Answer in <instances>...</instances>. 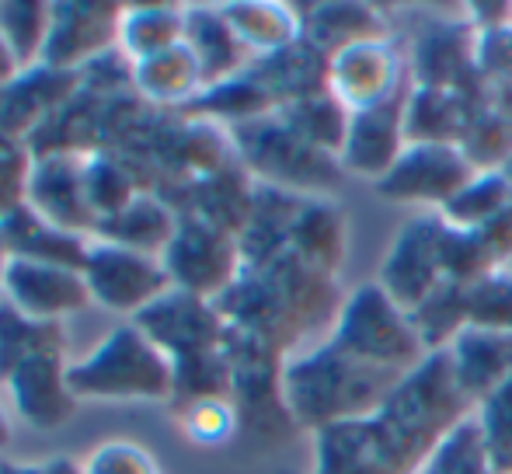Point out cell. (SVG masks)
<instances>
[{"label": "cell", "mask_w": 512, "mask_h": 474, "mask_svg": "<svg viewBox=\"0 0 512 474\" xmlns=\"http://www.w3.org/2000/svg\"><path fill=\"white\" fill-rule=\"evenodd\" d=\"M474 175L478 168L460 143H408L405 154L380 182H373V189L387 203L425 206L439 213Z\"/></svg>", "instance_id": "ba28073f"}, {"label": "cell", "mask_w": 512, "mask_h": 474, "mask_svg": "<svg viewBox=\"0 0 512 474\" xmlns=\"http://www.w3.org/2000/svg\"><path fill=\"white\" fill-rule=\"evenodd\" d=\"M119 4H53L42 70H70L108 49L122 28Z\"/></svg>", "instance_id": "9a60e30c"}, {"label": "cell", "mask_w": 512, "mask_h": 474, "mask_svg": "<svg viewBox=\"0 0 512 474\" xmlns=\"http://www.w3.org/2000/svg\"><path fill=\"white\" fill-rule=\"evenodd\" d=\"M49 21H53V4H21V0L0 4V39L7 42L21 70L42 63Z\"/></svg>", "instance_id": "f546056e"}, {"label": "cell", "mask_w": 512, "mask_h": 474, "mask_svg": "<svg viewBox=\"0 0 512 474\" xmlns=\"http://www.w3.org/2000/svg\"><path fill=\"white\" fill-rule=\"evenodd\" d=\"M276 116L283 119L293 133L304 136L307 143H314L317 150H324V154H331V157L342 154V143H345V133H349L352 112L345 109L331 91L286 105V109H279Z\"/></svg>", "instance_id": "83f0119b"}, {"label": "cell", "mask_w": 512, "mask_h": 474, "mask_svg": "<svg viewBox=\"0 0 512 474\" xmlns=\"http://www.w3.org/2000/svg\"><path fill=\"white\" fill-rule=\"evenodd\" d=\"M471 412L446 349L429 353L377 412L317 429L314 474H418L439 440Z\"/></svg>", "instance_id": "6da1fadb"}, {"label": "cell", "mask_w": 512, "mask_h": 474, "mask_svg": "<svg viewBox=\"0 0 512 474\" xmlns=\"http://www.w3.org/2000/svg\"><path fill=\"white\" fill-rule=\"evenodd\" d=\"M460 391L474 408L512 377V335L467 325L446 349Z\"/></svg>", "instance_id": "e0dca14e"}, {"label": "cell", "mask_w": 512, "mask_h": 474, "mask_svg": "<svg viewBox=\"0 0 512 474\" xmlns=\"http://www.w3.org/2000/svg\"><path fill=\"white\" fill-rule=\"evenodd\" d=\"M328 339L349 356L363 359L377 370L398 373V377H405L429 356L422 349L415 325H411V314L387 297V290L377 279L359 283L342 300Z\"/></svg>", "instance_id": "5b68a950"}, {"label": "cell", "mask_w": 512, "mask_h": 474, "mask_svg": "<svg viewBox=\"0 0 512 474\" xmlns=\"http://www.w3.org/2000/svg\"><path fill=\"white\" fill-rule=\"evenodd\" d=\"M405 105L408 95L394 98L387 105H377V109L352 112L349 133H345L342 154H338V164H342L345 175L380 182L394 168V161L408 147Z\"/></svg>", "instance_id": "5bb4252c"}, {"label": "cell", "mask_w": 512, "mask_h": 474, "mask_svg": "<svg viewBox=\"0 0 512 474\" xmlns=\"http://www.w3.org/2000/svg\"><path fill=\"white\" fill-rule=\"evenodd\" d=\"M133 77H136V88L147 98H154V102L189 105L206 91L203 70H199L192 49L185 46V39L178 46L164 49V53L133 63Z\"/></svg>", "instance_id": "603a6c76"}, {"label": "cell", "mask_w": 512, "mask_h": 474, "mask_svg": "<svg viewBox=\"0 0 512 474\" xmlns=\"http://www.w3.org/2000/svg\"><path fill=\"white\" fill-rule=\"evenodd\" d=\"M67 366L63 349H46V353L21 359L7 377L14 408L32 429H60L74 419L81 401L70 391Z\"/></svg>", "instance_id": "4fadbf2b"}, {"label": "cell", "mask_w": 512, "mask_h": 474, "mask_svg": "<svg viewBox=\"0 0 512 474\" xmlns=\"http://www.w3.org/2000/svg\"><path fill=\"white\" fill-rule=\"evenodd\" d=\"M7 248H4V237H0V300H4V269H7Z\"/></svg>", "instance_id": "f35d334b"}, {"label": "cell", "mask_w": 512, "mask_h": 474, "mask_svg": "<svg viewBox=\"0 0 512 474\" xmlns=\"http://www.w3.org/2000/svg\"><path fill=\"white\" fill-rule=\"evenodd\" d=\"M18 74H21L18 60H14V53L7 49V42L0 39V88H4V84H11Z\"/></svg>", "instance_id": "d590c367"}, {"label": "cell", "mask_w": 512, "mask_h": 474, "mask_svg": "<svg viewBox=\"0 0 512 474\" xmlns=\"http://www.w3.org/2000/svg\"><path fill=\"white\" fill-rule=\"evenodd\" d=\"M506 269H509V272H512V258H509V262H506Z\"/></svg>", "instance_id": "ab89813d"}, {"label": "cell", "mask_w": 512, "mask_h": 474, "mask_svg": "<svg viewBox=\"0 0 512 474\" xmlns=\"http://www.w3.org/2000/svg\"><path fill=\"white\" fill-rule=\"evenodd\" d=\"M0 237H4V248L11 258H32V262L67 265V269L81 272L91 248L81 234L56 227L53 220H46L28 203H18L11 213L0 217Z\"/></svg>", "instance_id": "ac0fdd59"}, {"label": "cell", "mask_w": 512, "mask_h": 474, "mask_svg": "<svg viewBox=\"0 0 512 474\" xmlns=\"http://www.w3.org/2000/svg\"><path fill=\"white\" fill-rule=\"evenodd\" d=\"M276 474H297V471H276Z\"/></svg>", "instance_id": "60d3db41"}, {"label": "cell", "mask_w": 512, "mask_h": 474, "mask_svg": "<svg viewBox=\"0 0 512 474\" xmlns=\"http://www.w3.org/2000/svg\"><path fill=\"white\" fill-rule=\"evenodd\" d=\"M443 217L439 213H418L411 217L387 248L380 262L377 283L387 290L394 304L411 314L439 283H443Z\"/></svg>", "instance_id": "30bf717a"}, {"label": "cell", "mask_w": 512, "mask_h": 474, "mask_svg": "<svg viewBox=\"0 0 512 474\" xmlns=\"http://www.w3.org/2000/svg\"><path fill=\"white\" fill-rule=\"evenodd\" d=\"M46 349H63V328L28 321L25 314L0 300V380L11 377L21 359L46 353Z\"/></svg>", "instance_id": "f1b7e54d"}, {"label": "cell", "mask_w": 512, "mask_h": 474, "mask_svg": "<svg viewBox=\"0 0 512 474\" xmlns=\"http://www.w3.org/2000/svg\"><path fill=\"white\" fill-rule=\"evenodd\" d=\"M418 474H495L474 415H467L457 429H450L439 440V447L425 457Z\"/></svg>", "instance_id": "4dcf8cb0"}, {"label": "cell", "mask_w": 512, "mask_h": 474, "mask_svg": "<svg viewBox=\"0 0 512 474\" xmlns=\"http://www.w3.org/2000/svg\"><path fill=\"white\" fill-rule=\"evenodd\" d=\"M290 251L307 262L310 269L328 272L338 279V269L345 262V251H349V227H345V213L338 210L331 199L324 196H307L304 210L297 217L290 237Z\"/></svg>", "instance_id": "ffe728a7"}, {"label": "cell", "mask_w": 512, "mask_h": 474, "mask_svg": "<svg viewBox=\"0 0 512 474\" xmlns=\"http://www.w3.org/2000/svg\"><path fill=\"white\" fill-rule=\"evenodd\" d=\"M32 210H39L46 220H53L63 231H98V217L88 203V185H84L81 164L67 161V157H49L46 164L32 171V185H28V199Z\"/></svg>", "instance_id": "2e32d148"}, {"label": "cell", "mask_w": 512, "mask_h": 474, "mask_svg": "<svg viewBox=\"0 0 512 474\" xmlns=\"http://www.w3.org/2000/svg\"><path fill=\"white\" fill-rule=\"evenodd\" d=\"M178 213L171 206H164L154 196H136L129 206H122L115 217H108L98 224L95 234H102L108 244H122V248L143 251V255H164V248L171 244V237L178 231Z\"/></svg>", "instance_id": "7402d4cb"}, {"label": "cell", "mask_w": 512, "mask_h": 474, "mask_svg": "<svg viewBox=\"0 0 512 474\" xmlns=\"http://www.w3.org/2000/svg\"><path fill=\"white\" fill-rule=\"evenodd\" d=\"M342 300L335 276L310 269L293 251H283L272 262L241 269L237 283L216 300V307L230 328L293 356L314 328L335 325Z\"/></svg>", "instance_id": "7a4b0ae2"}, {"label": "cell", "mask_w": 512, "mask_h": 474, "mask_svg": "<svg viewBox=\"0 0 512 474\" xmlns=\"http://www.w3.org/2000/svg\"><path fill=\"white\" fill-rule=\"evenodd\" d=\"M178 422H182L185 436L199 447H220L241 429L237 408L230 398H203L192 405L178 408Z\"/></svg>", "instance_id": "836d02e7"}, {"label": "cell", "mask_w": 512, "mask_h": 474, "mask_svg": "<svg viewBox=\"0 0 512 474\" xmlns=\"http://www.w3.org/2000/svg\"><path fill=\"white\" fill-rule=\"evenodd\" d=\"M471 415L481 429L495 474H512V377L502 387H495Z\"/></svg>", "instance_id": "d6a6232c"}, {"label": "cell", "mask_w": 512, "mask_h": 474, "mask_svg": "<svg viewBox=\"0 0 512 474\" xmlns=\"http://www.w3.org/2000/svg\"><path fill=\"white\" fill-rule=\"evenodd\" d=\"M185 46L192 49L203 84L216 88L223 81H234L251 67V49L237 39L230 21L223 18L220 7H185Z\"/></svg>", "instance_id": "d6986e66"}, {"label": "cell", "mask_w": 512, "mask_h": 474, "mask_svg": "<svg viewBox=\"0 0 512 474\" xmlns=\"http://www.w3.org/2000/svg\"><path fill=\"white\" fill-rule=\"evenodd\" d=\"M81 474H157V468L150 454H143L133 443H108L91 454L88 468Z\"/></svg>", "instance_id": "e575fe53"}, {"label": "cell", "mask_w": 512, "mask_h": 474, "mask_svg": "<svg viewBox=\"0 0 512 474\" xmlns=\"http://www.w3.org/2000/svg\"><path fill=\"white\" fill-rule=\"evenodd\" d=\"M230 136H234L244 171H251L262 185H276V189L297 192V196H321L345 175L338 157L324 154L300 133H293L276 112L234 126Z\"/></svg>", "instance_id": "8992f818"}, {"label": "cell", "mask_w": 512, "mask_h": 474, "mask_svg": "<svg viewBox=\"0 0 512 474\" xmlns=\"http://www.w3.org/2000/svg\"><path fill=\"white\" fill-rule=\"evenodd\" d=\"M7 440H11V422H7L4 408H0V450L7 447Z\"/></svg>", "instance_id": "74e56055"}, {"label": "cell", "mask_w": 512, "mask_h": 474, "mask_svg": "<svg viewBox=\"0 0 512 474\" xmlns=\"http://www.w3.org/2000/svg\"><path fill=\"white\" fill-rule=\"evenodd\" d=\"M182 39H185V7L150 4V7H126L122 11L119 42L133 56V63L164 53V49L178 46Z\"/></svg>", "instance_id": "484cf974"}, {"label": "cell", "mask_w": 512, "mask_h": 474, "mask_svg": "<svg viewBox=\"0 0 512 474\" xmlns=\"http://www.w3.org/2000/svg\"><path fill=\"white\" fill-rule=\"evenodd\" d=\"M161 262L175 290L220 300L244 269L241 237L189 213V217L178 220V231L164 248Z\"/></svg>", "instance_id": "52a82bcc"}, {"label": "cell", "mask_w": 512, "mask_h": 474, "mask_svg": "<svg viewBox=\"0 0 512 474\" xmlns=\"http://www.w3.org/2000/svg\"><path fill=\"white\" fill-rule=\"evenodd\" d=\"M512 213V175L506 168L478 171L450 203L439 210V217L460 231H481Z\"/></svg>", "instance_id": "d4e9b609"}, {"label": "cell", "mask_w": 512, "mask_h": 474, "mask_svg": "<svg viewBox=\"0 0 512 474\" xmlns=\"http://www.w3.org/2000/svg\"><path fill=\"white\" fill-rule=\"evenodd\" d=\"M4 304H11L28 321L60 325L63 318L91 304V293L81 269L32 262V258H7Z\"/></svg>", "instance_id": "8fae6325"}, {"label": "cell", "mask_w": 512, "mask_h": 474, "mask_svg": "<svg viewBox=\"0 0 512 474\" xmlns=\"http://www.w3.org/2000/svg\"><path fill=\"white\" fill-rule=\"evenodd\" d=\"M70 391L77 401H171L175 366L129 321L91 356L67 366Z\"/></svg>", "instance_id": "277c9868"}, {"label": "cell", "mask_w": 512, "mask_h": 474, "mask_svg": "<svg viewBox=\"0 0 512 474\" xmlns=\"http://www.w3.org/2000/svg\"><path fill=\"white\" fill-rule=\"evenodd\" d=\"M398 373L377 370L349 356L331 339L286 356L283 398L297 429H328L335 422L363 419L377 412L398 384Z\"/></svg>", "instance_id": "3957f363"}, {"label": "cell", "mask_w": 512, "mask_h": 474, "mask_svg": "<svg viewBox=\"0 0 512 474\" xmlns=\"http://www.w3.org/2000/svg\"><path fill=\"white\" fill-rule=\"evenodd\" d=\"M84 283L95 304L108 307L115 314H140L154 300H161L171 286V276L157 255L122 248V244L95 241L88 248L84 262Z\"/></svg>", "instance_id": "9c48e42d"}, {"label": "cell", "mask_w": 512, "mask_h": 474, "mask_svg": "<svg viewBox=\"0 0 512 474\" xmlns=\"http://www.w3.org/2000/svg\"><path fill=\"white\" fill-rule=\"evenodd\" d=\"M0 474H53L46 468H39V464H11V461H0Z\"/></svg>", "instance_id": "8d00e7d4"}, {"label": "cell", "mask_w": 512, "mask_h": 474, "mask_svg": "<svg viewBox=\"0 0 512 474\" xmlns=\"http://www.w3.org/2000/svg\"><path fill=\"white\" fill-rule=\"evenodd\" d=\"M304 39L324 56H338L359 42L387 39V21L370 4H314L310 14H300Z\"/></svg>", "instance_id": "44dd1931"}, {"label": "cell", "mask_w": 512, "mask_h": 474, "mask_svg": "<svg viewBox=\"0 0 512 474\" xmlns=\"http://www.w3.org/2000/svg\"><path fill=\"white\" fill-rule=\"evenodd\" d=\"M411 325H415L425 353H443V349H450V342L467 328V286L453 283V279H443V283L411 311Z\"/></svg>", "instance_id": "4316f807"}, {"label": "cell", "mask_w": 512, "mask_h": 474, "mask_svg": "<svg viewBox=\"0 0 512 474\" xmlns=\"http://www.w3.org/2000/svg\"><path fill=\"white\" fill-rule=\"evenodd\" d=\"M401 53L391 39L359 42L342 49L328 63V91L349 112H366L401 98Z\"/></svg>", "instance_id": "7c38bea8"}, {"label": "cell", "mask_w": 512, "mask_h": 474, "mask_svg": "<svg viewBox=\"0 0 512 474\" xmlns=\"http://www.w3.org/2000/svg\"><path fill=\"white\" fill-rule=\"evenodd\" d=\"M467 325L512 335V272L506 265L467 286Z\"/></svg>", "instance_id": "1f68e13d"}, {"label": "cell", "mask_w": 512, "mask_h": 474, "mask_svg": "<svg viewBox=\"0 0 512 474\" xmlns=\"http://www.w3.org/2000/svg\"><path fill=\"white\" fill-rule=\"evenodd\" d=\"M223 18L237 32V39L255 56H269L293 46L304 35L297 7L286 4H223Z\"/></svg>", "instance_id": "cb8c5ba5"}]
</instances>
